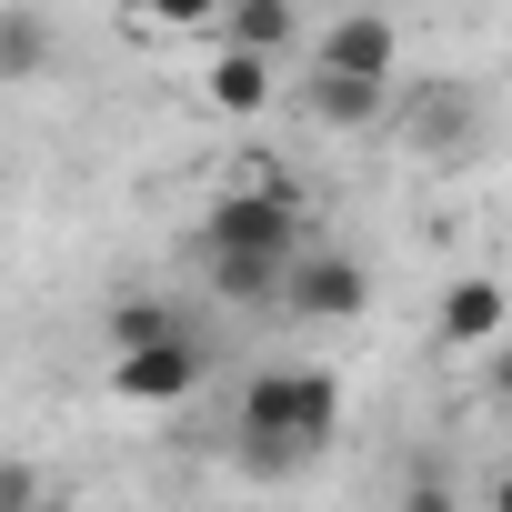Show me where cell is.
<instances>
[{
  "label": "cell",
  "instance_id": "cell-15",
  "mask_svg": "<svg viewBox=\"0 0 512 512\" xmlns=\"http://www.w3.org/2000/svg\"><path fill=\"white\" fill-rule=\"evenodd\" d=\"M492 392H502V402H512V342H502V352H492Z\"/></svg>",
  "mask_w": 512,
  "mask_h": 512
},
{
  "label": "cell",
  "instance_id": "cell-2",
  "mask_svg": "<svg viewBox=\"0 0 512 512\" xmlns=\"http://www.w3.org/2000/svg\"><path fill=\"white\" fill-rule=\"evenodd\" d=\"M302 221H312V211H302V191H282V181L221 191V201L201 211V272H211V292H221V302H282L292 251L312 241Z\"/></svg>",
  "mask_w": 512,
  "mask_h": 512
},
{
  "label": "cell",
  "instance_id": "cell-12",
  "mask_svg": "<svg viewBox=\"0 0 512 512\" xmlns=\"http://www.w3.org/2000/svg\"><path fill=\"white\" fill-rule=\"evenodd\" d=\"M141 11H151L161 31H211V21H221V0H141Z\"/></svg>",
  "mask_w": 512,
  "mask_h": 512
},
{
  "label": "cell",
  "instance_id": "cell-11",
  "mask_svg": "<svg viewBox=\"0 0 512 512\" xmlns=\"http://www.w3.org/2000/svg\"><path fill=\"white\" fill-rule=\"evenodd\" d=\"M171 322H181L171 302H121V312H111V352H121V342H151V332H171Z\"/></svg>",
  "mask_w": 512,
  "mask_h": 512
},
{
  "label": "cell",
  "instance_id": "cell-5",
  "mask_svg": "<svg viewBox=\"0 0 512 512\" xmlns=\"http://www.w3.org/2000/svg\"><path fill=\"white\" fill-rule=\"evenodd\" d=\"M392 61H402V31H392V11L382 0H362V11H342L322 41H312V61L302 71H342V81H392Z\"/></svg>",
  "mask_w": 512,
  "mask_h": 512
},
{
  "label": "cell",
  "instance_id": "cell-1",
  "mask_svg": "<svg viewBox=\"0 0 512 512\" xmlns=\"http://www.w3.org/2000/svg\"><path fill=\"white\" fill-rule=\"evenodd\" d=\"M342 442V382L322 362H262L231 402V452L251 482H292Z\"/></svg>",
  "mask_w": 512,
  "mask_h": 512
},
{
  "label": "cell",
  "instance_id": "cell-14",
  "mask_svg": "<svg viewBox=\"0 0 512 512\" xmlns=\"http://www.w3.org/2000/svg\"><path fill=\"white\" fill-rule=\"evenodd\" d=\"M402 512H462V502H452V482H432V472H422V482L402 492Z\"/></svg>",
  "mask_w": 512,
  "mask_h": 512
},
{
  "label": "cell",
  "instance_id": "cell-7",
  "mask_svg": "<svg viewBox=\"0 0 512 512\" xmlns=\"http://www.w3.org/2000/svg\"><path fill=\"white\" fill-rule=\"evenodd\" d=\"M502 322H512V292H502L492 272H462V282L442 292V312H432V332H442L452 352H482V342H492Z\"/></svg>",
  "mask_w": 512,
  "mask_h": 512
},
{
  "label": "cell",
  "instance_id": "cell-9",
  "mask_svg": "<svg viewBox=\"0 0 512 512\" xmlns=\"http://www.w3.org/2000/svg\"><path fill=\"white\" fill-rule=\"evenodd\" d=\"M201 101H211L221 121H262V111H272V61H262V51H221V61L201 71Z\"/></svg>",
  "mask_w": 512,
  "mask_h": 512
},
{
  "label": "cell",
  "instance_id": "cell-16",
  "mask_svg": "<svg viewBox=\"0 0 512 512\" xmlns=\"http://www.w3.org/2000/svg\"><path fill=\"white\" fill-rule=\"evenodd\" d=\"M492 512H512V472H502V482H492Z\"/></svg>",
  "mask_w": 512,
  "mask_h": 512
},
{
  "label": "cell",
  "instance_id": "cell-17",
  "mask_svg": "<svg viewBox=\"0 0 512 512\" xmlns=\"http://www.w3.org/2000/svg\"><path fill=\"white\" fill-rule=\"evenodd\" d=\"M31 512H71V502H51V492H41V502H31Z\"/></svg>",
  "mask_w": 512,
  "mask_h": 512
},
{
  "label": "cell",
  "instance_id": "cell-13",
  "mask_svg": "<svg viewBox=\"0 0 512 512\" xmlns=\"http://www.w3.org/2000/svg\"><path fill=\"white\" fill-rule=\"evenodd\" d=\"M41 502V482H31V462H0V512H31Z\"/></svg>",
  "mask_w": 512,
  "mask_h": 512
},
{
  "label": "cell",
  "instance_id": "cell-3",
  "mask_svg": "<svg viewBox=\"0 0 512 512\" xmlns=\"http://www.w3.org/2000/svg\"><path fill=\"white\" fill-rule=\"evenodd\" d=\"M201 382H211V342H201L191 322H171V332L111 352V392H121L131 412H171V402H191Z\"/></svg>",
  "mask_w": 512,
  "mask_h": 512
},
{
  "label": "cell",
  "instance_id": "cell-4",
  "mask_svg": "<svg viewBox=\"0 0 512 512\" xmlns=\"http://www.w3.org/2000/svg\"><path fill=\"white\" fill-rule=\"evenodd\" d=\"M362 302H372V262H362V251H322V241H302L272 312H292V322H352Z\"/></svg>",
  "mask_w": 512,
  "mask_h": 512
},
{
  "label": "cell",
  "instance_id": "cell-8",
  "mask_svg": "<svg viewBox=\"0 0 512 512\" xmlns=\"http://www.w3.org/2000/svg\"><path fill=\"white\" fill-rule=\"evenodd\" d=\"M302 111L322 131H372L392 111V81H342V71H302Z\"/></svg>",
  "mask_w": 512,
  "mask_h": 512
},
{
  "label": "cell",
  "instance_id": "cell-10",
  "mask_svg": "<svg viewBox=\"0 0 512 512\" xmlns=\"http://www.w3.org/2000/svg\"><path fill=\"white\" fill-rule=\"evenodd\" d=\"M51 61H61L51 11H0V81H41Z\"/></svg>",
  "mask_w": 512,
  "mask_h": 512
},
{
  "label": "cell",
  "instance_id": "cell-6",
  "mask_svg": "<svg viewBox=\"0 0 512 512\" xmlns=\"http://www.w3.org/2000/svg\"><path fill=\"white\" fill-rule=\"evenodd\" d=\"M221 51H262V61H292L302 51V0H221Z\"/></svg>",
  "mask_w": 512,
  "mask_h": 512
}]
</instances>
